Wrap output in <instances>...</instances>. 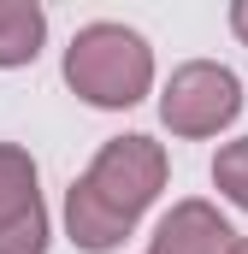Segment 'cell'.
<instances>
[{
  "instance_id": "6da1fadb",
  "label": "cell",
  "mask_w": 248,
  "mask_h": 254,
  "mask_svg": "<svg viewBox=\"0 0 248 254\" xmlns=\"http://www.w3.org/2000/svg\"><path fill=\"white\" fill-rule=\"evenodd\" d=\"M166 190V148L154 136H113L95 166L65 190V231L89 254H113Z\"/></svg>"
},
{
  "instance_id": "7a4b0ae2",
  "label": "cell",
  "mask_w": 248,
  "mask_h": 254,
  "mask_svg": "<svg viewBox=\"0 0 248 254\" xmlns=\"http://www.w3.org/2000/svg\"><path fill=\"white\" fill-rule=\"evenodd\" d=\"M65 83L89 107L119 113V107H136L154 89V54L124 24H83L65 48Z\"/></svg>"
},
{
  "instance_id": "3957f363",
  "label": "cell",
  "mask_w": 248,
  "mask_h": 254,
  "mask_svg": "<svg viewBox=\"0 0 248 254\" xmlns=\"http://www.w3.org/2000/svg\"><path fill=\"white\" fill-rule=\"evenodd\" d=\"M237 113H243V83H237L231 65H213V60L178 65L172 83H166V95H160L166 130H172V136H189V142L219 136Z\"/></svg>"
},
{
  "instance_id": "277c9868",
  "label": "cell",
  "mask_w": 248,
  "mask_h": 254,
  "mask_svg": "<svg viewBox=\"0 0 248 254\" xmlns=\"http://www.w3.org/2000/svg\"><path fill=\"white\" fill-rule=\"evenodd\" d=\"M231 243H237V231L225 225V213L213 201H178L160 219L148 254H231Z\"/></svg>"
},
{
  "instance_id": "5b68a950",
  "label": "cell",
  "mask_w": 248,
  "mask_h": 254,
  "mask_svg": "<svg viewBox=\"0 0 248 254\" xmlns=\"http://www.w3.org/2000/svg\"><path fill=\"white\" fill-rule=\"evenodd\" d=\"M48 42V12L36 0H0V71L30 65Z\"/></svg>"
},
{
  "instance_id": "8992f818",
  "label": "cell",
  "mask_w": 248,
  "mask_h": 254,
  "mask_svg": "<svg viewBox=\"0 0 248 254\" xmlns=\"http://www.w3.org/2000/svg\"><path fill=\"white\" fill-rule=\"evenodd\" d=\"M42 207V190H36V160L18 148V142H0V231L30 219Z\"/></svg>"
},
{
  "instance_id": "52a82bcc",
  "label": "cell",
  "mask_w": 248,
  "mask_h": 254,
  "mask_svg": "<svg viewBox=\"0 0 248 254\" xmlns=\"http://www.w3.org/2000/svg\"><path fill=\"white\" fill-rule=\"evenodd\" d=\"M213 184H219L225 201H237V207L248 213V136L219 148V160H213Z\"/></svg>"
},
{
  "instance_id": "ba28073f",
  "label": "cell",
  "mask_w": 248,
  "mask_h": 254,
  "mask_svg": "<svg viewBox=\"0 0 248 254\" xmlns=\"http://www.w3.org/2000/svg\"><path fill=\"white\" fill-rule=\"evenodd\" d=\"M0 254H48V207H36L30 219L0 231Z\"/></svg>"
},
{
  "instance_id": "9c48e42d",
  "label": "cell",
  "mask_w": 248,
  "mask_h": 254,
  "mask_svg": "<svg viewBox=\"0 0 248 254\" xmlns=\"http://www.w3.org/2000/svg\"><path fill=\"white\" fill-rule=\"evenodd\" d=\"M231 30L243 36V48H248V0H237V6H231Z\"/></svg>"
},
{
  "instance_id": "30bf717a",
  "label": "cell",
  "mask_w": 248,
  "mask_h": 254,
  "mask_svg": "<svg viewBox=\"0 0 248 254\" xmlns=\"http://www.w3.org/2000/svg\"><path fill=\"white\" fill-rule=\"evenodd\" d=\"M231 254H248V237H237V243H231Z\"/></svg>"
}]
</instances>
